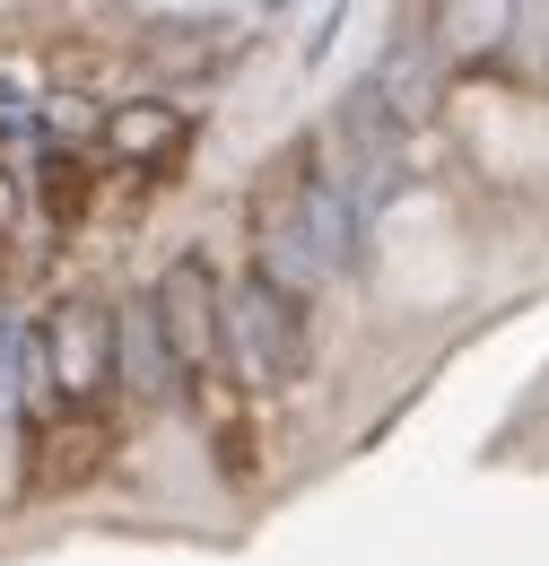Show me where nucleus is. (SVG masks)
<instances>
[{
	"label": "nucleus",
	"mask_w": 549,
	"mask_h": 566,
	"mask_svg": "<svg viewBox=\"0 0 549 566\" xmlns=\"http://www.w3.org/2000/svg\"><path fill=\"white\" fill-rule=\"evenodd\" d=\"M193 410H201V427H209V453H218V471H227V480H253V471H262L253 392H245L227 366H209V375H193Z\"/></svg>",
	"instance_id": "7ed1b4c3"
},
{
	"label": "nucleus",
	"mask_w": 549,
	"mask_h": 566,
	"mask_svg": "<svg viewBox=\"0 0 549 566\" xmlns=\"http://www.w3.org/2000/svg\"><path fill=\"white\" fill-rule=\"evenodd\" d=\"M218 357L245 392H271L288 375H305V305L271 271H245L218 305Z\"/></svg>",
	"instance_id": "f257e3e1"
},
{
	"label": "nucleus",
	"mask_w": 549,
	"mask_h": 566,
	"mask_svg": "<svg viewBox=\"0 0 549 566\" xmlns=\"http://www.w3.org/2000/svg\"><path fill=\"white\" fill-rule=\"evenodd\" d=\"M157 349H166V366L193 384V375H209V366H227L218 357V280H209L201 253H184L166 280H157Z\"/></svg>",
	"instance_id": "f03ea898"
}]
</instances>
